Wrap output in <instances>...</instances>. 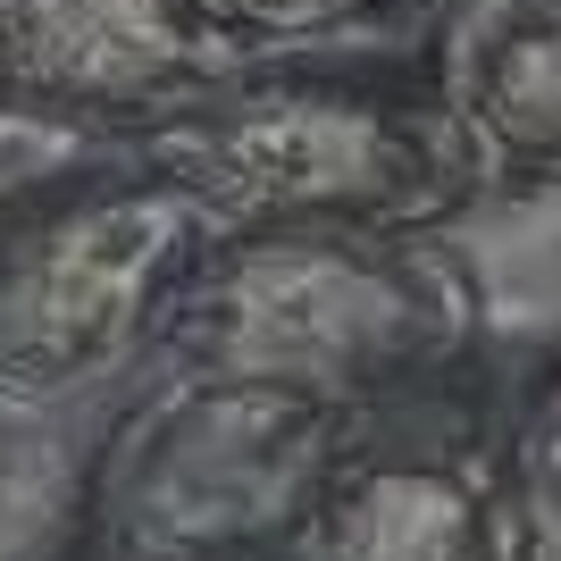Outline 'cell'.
I'll list each match as a JSON object with an SVG mask.
<instances>
[{"label":"cell","instance_id":"6da1fadb","mask_svg":"<svg viewBox=\"0 0 561 561\" xmlns=\"http://www.w3.org/2000/svg\"><path fill=\"white\" fill-rule=\"evenodd\" d=\"M142 168L185 185L218 234L243 227H445L486 176L436 76L319 68L302 50L243 59L210 93L126 135Z\"/></svg>","mask_w":561,"mask_h":561},{"label":"cell","instance_id":"7a4b0ae2","mask_svg":"<svg viewBox=\"0 0 561 561\" xmlns=\"http://www.w3.org/2000/svg\"><path fill=\"white\" fill-rule=\"evenodd\" d=\"M486 294L436 227H243L176 285L160 360L277 377L335 402H402L461 369Z\"/></svg>","mask_w":561,"mask_h":561},{"label":"cell","instance_id":"3957f363","mask_svg":"<svg viewBox=\"0 0 561 561\" xmlns=\"http://www.w3.org/2000/svg\"><path fill=\"white\" fill-rule=\"evenodd\" d=\"M369 436V402L168 360L84 469L101 561H294Z\"/></svg>","mask_w":561,"mask_h":561},{"label":"cell","instance_id":"277c9868","mask_svg":"<svg viewBox=\"0 0 561 561\" xmlns=\"http://www.w3.org/2000/svg\"><path fill=\"white\" fill-rule=\"evenodd\" d=\"M210 234V210L135 151L18 202L0 218V402L50 411L160 352Z\"/></svg>","mask_w":561,"mask_h":561},{"label":"cell","instance_id":"5b68a950","mask_svg":"<svg viewBox=\"0 0 561 561\" xmlns=\"http://www.w3.org/2000/svg\"><path fill=\"white\" fill-rule=\"evenodd\" d=\"M243 59L193 0H0V93L101 135H135Z\"/></svg>","mask_w":561,"mask_h":561},{"label":"cell","instance_id":"8992f818","mask_svg":"<svg viewBox=\"0 0 561 561\" xmlns=\"http://www.w3.org/2000/svg\"><path fill=\"white\" fill-rule=\"evenodd\" d=\"M386 402L352 445L344 478L294 561H537L545 528L512 494L503 445L486 436H386Z\"/></svg>","mask_w":561,"mask_h":561},{"label":"cell","instance_id":"52a82bcc","mask_svg":"<svg viewBox=\"0 0 561 561\" xmlns=\"http://www.w3.org/2000/svg\"><path fill=\"white\" fill-rule=\"evenodd\" d=\"M427 76L486 185L561 193V0H453Z\"/></svg>","mask_w":561,"mask_h":561},{"label":"cell","instance_id":"ba28073f","mask_svg":"<svg viewBox=\"0 0 561 561\" xmlns=\"http://www.w3.org/2000/svg\"><path fill=\"white\" fill-rule=\"evenodd\" d=\"M117 151H126V135H101L84 117H50L34 101L0 93V218L18 210V202H34V193L84 176V168L117 160Z\"/></svg>","mask_w":561,"mask_h":561},{"label":"cell","instance_id":"9c48e42d","mask_svg":"<svg viewBox=\"0 0 561 561\" xmlns=\"http://www.w3.org/2000/svg\"><path fill=\"white\" fill-rule=\"evenodd\" d=\"M202 18L227 34L234 50L252 59H285V50H319V43H344L360 25H386L420 0H193Z\"/></svg>","mask_w":561,"mask_h":561},{"label":"cell","instance_id":"30bf717a","mask_svg":"<svg viewBox=\"0 0 561 561\" xmlns=\"http://www.w3.org/2000/svg\"><path fill=\"white\" fill-rule=\"evenodd\" d=\"M494 445H503V469H512V494L528 503V519L545 537H561V344L537 360L512 427Z\"/></svg>","mask_w":561,"mask_h":561},{"label":"cell","instance_id":"8fae6325","mask_svg":"<svg viewBox=\"0 0 561 561\" xmlns=\"http://www.w3.org/2000/svg\"><path fill=\"white\" fill-rule=\"evenodd\" d=\"M427 9H453V0H427Z\"/></svg>","mask_w":561,"mask_h":561}]
</instances>
